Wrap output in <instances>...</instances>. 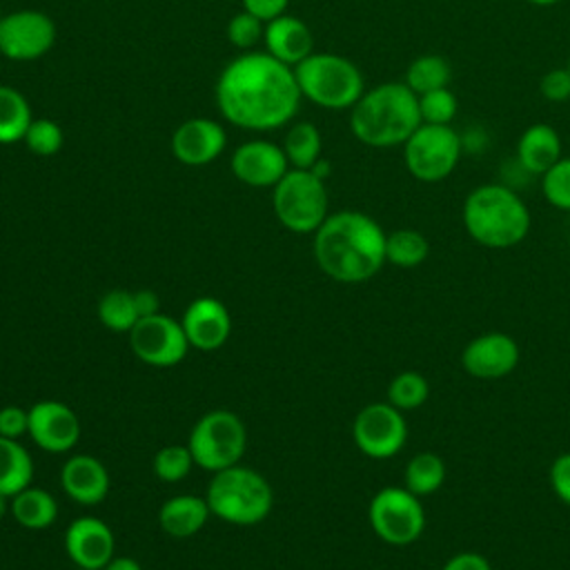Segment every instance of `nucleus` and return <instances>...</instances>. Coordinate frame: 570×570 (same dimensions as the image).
<instances>
[{"label": "nucleus", "mask_w": 570, "mask_h": 570, "mask_svg": "<svg viewBox=\"0 0 570 570\" xmlns=\"http://www.w3.org/2000/svg\"><path fill=\"white\" fill-rule=\"evenodd\" d=\"M294 69L267 51H247L234 58L218 76L216 105L223 118L252 131L287 125L301 105Z\"/></svg>", "instance_id": "nucleus-1"}, {"label": "nucleus", "mask_w": 570, "mask_h": 570, "mask_svg": "<svg viewBox=\"0 0 570 570\" xmlns=\"http://www.w3.org/2000/svg\"><path fill=\"white\" fill-rule=\"evenodd\" d=\"M385 236L383 227L365 212H334L314 232L316 265L336 283H365L387 263Z\"/></svg>", "instance_id": "nucleus-2"}, {"label": "nucleus", "mask_w": 570, "mask_h": 570, "mask_svg": "<svg viewBox=\"0 0 570 570\" xmlns=\"http://www.w3.org/2000/svg\"><path fill=\"white\" fill-rule=\"evenodd\" d=\"M419 125V98L405 82H381L365 89L350 109L352 136L374 149L403 147Z\"/></svg>", "instance_id": "nucleus-3"}, {"label": "nucleus", "mask_w": 570, "mask_h": 570, "mask_svg": "<svg viewBox=\"0 0 570 570\" xmlns=\"http://www.w3.org/2000/svg\"><path fill=\"white\" fill-rule=\"evenodd\" d=\"M461 220L468 236L488 249H510L519 245L532 227L525 200L501 183L474 187L463 200Z\"/></svg>", "instance_id": "nucleus-4"}, {"label": "nucleus", "mask_w": 570, "mask_h": 570, "mask_svg": "<svg viewBox=\"0 0 570 570\" xmlns=\"http://www.w3.org/2000/svg\"><path fill=\"white\" fill-rule=\"evenodd\" d=\"M205 501L218 519L234 525H254L269 514L274 492L261 472L236 463L214 472Z\"/></svg>", "instance_id": "nucleus-5"}, {"label": "nucleus", "mask_w": 570, "mask_h": 570, "mask_svg": "<svg viewBox=\"0 0 570 570\" xmlns=\"http://www.w3.org/2000/svg\"><path fill=\"white\" fill-rule=\"evenodd\" d=\"M301 96L318 107L352 109L365 91L361 69L338 53H309L294 67Z\"/></svg>", "instance_id": "nucleus-6"}, {"label": "nucleus", "mask_w": 570, "mask_h": 570, "mask_svg": "<svg viewBox=\"0 0 570 570\" xmlns=\"http://www.w3.org/2000/svg\"><path fill=\"white\" fill-rule=\"evenodd\" d=\"M278 223L294 234H314L330 216L325 180L312 169H289L272 194Z\"/></svg>", "instance_id": "nucleus-7"}, {"label": "nucleus", "mask_w": 570, "mask_h": 570, "mask_svg": "<svg viewBox=\"0 0 570 570\" xmlns=\"http://www.w3.org/2000/svg\"><path fill=\"white\" fill-rule=\"evenodd\" d=\"M194 463L203 470L218 472L236 465L247 448V430L238 414L229 410H212L203 414L187 439Z\"/></svg>", "instance_id": "nucleus-8"}, {"label": "nucleus", "mask_w": 570, "mask_h": 570, "mask_svg": "<svg viewBox=\"0 0 570 570\" xmlns=\"http://www.w3.org/2000/svg\"><path fill=\"white\" fill-rule=\"evenodd\" d=\"M403 163L419 183H441L459 165L463 154V138L452 125H425L405 140Z\"/></svg>", "instance_id": "nucleus-9"}, {"label": "nucleus", "mask_w": 570, "mask_h": 570, "mask_svg": "<svg viewBox=\"0 0 570 570\" xmlns=\"http://www.w3.org/2000/svg\"><path fill=\"white\" fill-rule=\"evenodd\" d=\"M367 521L383 543L403 548L421 539L428 517L421 497L412 494L405 485H385L372 497Z\"/></svg>", "instance_id": "nucleus-10"}, {"label": "nucleus", "mask_w": 570, "mask_h": 570, "mask_svg": "<svg viewBox=\"0 0 570 570\" xmlns=\"http://www.w3.org/2000/svg\"><path fill=\"white\" fill-rule=\"evenodd\" d=\"M356 448L376 461L392 459L407 441V421L401 410L387 401L367 403L352 423Z\"/></svg>", "instance_id": "nucleus-11"}, {"label": "nucleus", "mask_w": 570, "mask_h": 570, "mask_svg": "<svg viewBox=\"0 0 570 570\" xmlns=\"http://www.w3.org/2000/svg\"><path fill=\"white\" fill-rule=\"evenodd\" d=\"M127 334L136 358L154 367L178 365L189 350L180 321H174L160 312L138 318Z\"/></svg>", "instance_id": "nucleus-12"}, {"label": "nucleus", "mask_w": 570, "mask_h": 570, "mask_svg": "<svg viewBox=\"0 0 570 570\" xmlns=\"http://www.w3.org/2000/svg\"><path fill=\"white\" fill-rule=\"evenodd\" d=\"M56 42L53 20L38 9H20L0 18V53L16 62L42 58Z\"/></svg>", "instance_id": "nucleus-13"}, {"label": "nucleus", "mask_w": 570, "mask_h": 570, "mask_svg": "<svg viewBox=\"0 0 570 570\" xmlns=\"http://www.w3.org/2000/svg\"><path fill=\"white\" fill-rule=\"evenodd\" d=\"M521 361V347L508 332H483L465 343L461 367L481 381H494L512 374Z\"/></svg>", "instance_id": "nucleus-14"}, {"label": "nucleus", "mask_w": 570, "mask_h": 570, "mask_svg": "<svg viewBox=\"0 0 570 570\" xmlns=\"http://www.w3.org/2000/svg\"><path fill=\"white\" fill-rule=\"evenodd\" d=\"M27 434L47 452H69L80 439V419L62 401H38L29 407Z\"/></svg>", "instance_id": "nucleus-15"}, {"label": "nucleus", "mask_w": 570, "mask_h": 570, "mask_svg": "<svg viewBox=\"0 0 570 570\" xmlns=\"http://www.w3.org/2000/svg\"><path fill=\"white\" fill-rule=\"evenodd\" d=\"M65 550L80 570H102L116 554V539L102 519L78 517L65 530Z\"/></svg>", "instance_id": "nucleus-16"}, {"label": "nucleus", "mask_w": 570, "mask_h": 570, "mask_svg": "<svg viewBox=\"0 0 570 570\" xmlns=\"http://www.w3.org/2000/svg\"><path fill=\"white\" fill-rule=\"evenodd\" d=\"M232 174L249 187H274L287 171L289 163L283 147L269 140H249L232 154Z\"/></svg>", "instance_id": "nucleus-17"}, {"label": "nucleus", "mask_w": 570, "mask_h": 570, "mask_svg": "<svg viewBox=\"0 0 570 570\" xmlns=\"http://www.w3.org/2000/svg\"><path fill=\"white\" fill-rule=\"evenodd\" d=\"M227 142L220 122L212 118H189L180 122L171 136V154L187 167H203L214 163Z\"/></svg>", "instance_id": "nucleus-18"}, {"label": "nucleus", "mask_w": 570, "mask_h": 570, "mask_svg": "<svg viewBox=\"0 0 570 570\" xmlns=\"http://www.w3.org/2000/svg\"><path fill=\"white\" fill-rule=\"evenodd\" d=\"M189 347L200 352H214L223 347L232 332V318L227 307L212 296H200L187 305L180 318Z\"/></svg>", "instance_id": "nucleus-19"}, {"label": "nucleus", "mask_w": 570, "mask_h": 570, "mask_svg": "<svg viewBox=\"0 0 570 570\" xmlns=\"http://www.w3.org/2000/svg\"><path fill=\"white\" fill-rule=\"evenodd\" d=\"M60 485L69 499L82 505L100 503L109 492V472L91 454H73L60 470Z\"/></svg>", "instance_id": "nucleus-20"}, {"label": "nucleus", "mask_w": 570, "mask_h": 570, "mask_svg": "<svg viewBox=\"0 0 570 570\" xmlns=\"http://www.w3.org/2000/svg\"><path fill=\"white\" fill-rule=\"evenodd\" d=\"M265 51L281 60L287 67H296L303 62L309 53H314V36L312 29L294 16H278L269 22H265Z\"/></svg>", "instance_id": "nucleus-21"}, {"label": "nucleus", "mask_w": 570, "mask_h": 570, "mask_svg": "<svg viewBox=\"0 0 570 570\" xmlns=\"http://www.w3.org/2000/svg\"><path fill=\"white\" fill-rule=\"evenodd\" d=\"M514 156H517V165L523 171L532 176H541L563 156L561 136L552 125H546V122L528 125L517 140Z\"/></svg>", "instance_id": "nucleus-22"}, {"label": "nucleus", "mask_w": 570, "mask_h": 570, "mask_svg": "<svg viewBox=\"0 0 570 570\" xmlns=\"http://www.w3.org/2000/svg\"><path fill=\"white\" fill-rule=\"evenodd\" d=\"M209 505L205 497L196 494H176L169 497L158 512V523L165 534L174 539H187L203 530L209 517Z\"/></svg>", "instance_id": "nucleus-23"}, {"label": "nucleus", "mask_w": 570, "mask_h": 570, "mask_svg": "<svg viewBox=\"0 0 570 570\" xmlns=\"http://www.w3.org/2000/svg\"><path fill=\"white\" fill-rule=\"evenodd\" d=\"M9 512L18 525L27 530H45L56 521L58 503L47 490L27 485L11 497Z\"/></svg>", "instance_id": "nucleus-24"}, {"label": "nucleus", "mask_w": 570, "mask_h": 570, "mask_svg": "<svg viewBox=\"0 0 570 570\" xmlns=\"http://www.w3.org/2000/svg\"><path fill=\"white\" fill-rule=\"evenodd\" d=\"M33 461L18 439L0 436V492L13 497L31 485Z\"/></svg>", "instance_id": "nucleus-25"}, {"label": "nucleus", "mask_w": 570, "mask_h": 570, "mask_svg": "<svg viewBox=\"0 0 570 570\" xmlns=\"http://www.w3.org/2000/svg\"><path fill=\"white\" fill-rule=\"evenodd\" d=\"M448 476V465L436 452H416L403 472V485L416 497H430L441 490Z\"/></svg>", "instance_id": "nucleus-26"}, {"label": "nucleus", "mask_w": 570, "mask_h": 570, "mask_svg": "<svg viewBox=\"0 0 570 570\" xmlns=\"http://www.w3.org/2000/svg\"><path fill=\"white\" fill-rule=\"evenodd\" d=\"M430 256V240L423 232L412 227L394 229L385 236V261L401 269L419 267Z\"/></svg>", "instance_id": "nucleus-27"}, {"label": "nucleus", "mask_w": 570, "mask_h": 570, "mask_svg": "<svg viewBox=\"0 0 570 570\" xmlns=\"http://www.w3.org/2000/svg\"><path fill=\"white\" fill-rule=\"evenodd\" d=\"M403 82L416 96L434 91V89H443V87H450V82H452V67L439 53H421L407 65Z\"/></svg>", "instance_id": "nucleus-28"}, {"label": "nucleus", "mask_w": 570, "mask_h": 570, "mask_svg": "<svg viewBox=\"0 0 570 570\" xmlns=\"http://www.w3.org/2000/svg\"><path fill=\"white\" fill-rule=\"evenodd\" d=\"M323 138L316 125L303 120L287 129L283 140V151L292 169H312L321 160Z\"/></svg>", "instance_id": "nucleus-29"}, {"label": "nucleus", "mask_w": 570, "mask_h": 570, "mask_svg": "<svg viewBox=\"0 0 570 570\" xmlns=\"http://www.w3.org/2000/svg\"><path fill=\"white\" fill-rule=\"evenodd\" d=\"M31 120L33 116L27 98L18 89L0 85V145L22 140Z\"/></svg>", "instance_id": "nucleus-30"}, {"label": "nucleus", "mask_w": 570, "mask_h": 570, "mask_svg": "<svg viewBox=\"0 0 570 570\" xmlns=\"http://www.w3.org/2000/svg\"><path fill=\"white\" fill-rule=\"evenodd\" d=\"M98 318L111 332H129L138 321L134 292L120 287L105 292L98 301Z\"/></svg>", "instance_id": "nucleus-31"}, {"label": "nucleus", "mask_w": 570, "mask_h": 570, "mask_svg": "<svg viewBox=\"0 0 570 570\" xmlns=\"http://www.w3.org/2000/svg\"><path fill=\"white\" fill-rule=\"evenodd\" d=\"M430 396V381L416 370H403L387 383V403L407 412L421 407Z\"/></svg>", "instance_id": "nucleus-32"}, {"label": "nucleus", "mask_w": 570, "mask_h": 570, "mask_svg": "<svg viewBox=\"0 0 570 570\" xmlns=\"http://www.w3.org/2000/svg\"><path fill=\"white\" fill-rule=\"evenodd\" d=\"M191 465H196L194 456L189 448L180 443L165 445L154 454V472L165 483L183 481L191 472Z\"/></svg>", "instance_id": "nucleus-33"}, {"label": "nucleus", "mask_w": 570, "mask_h": 570, "mask_svg": "<svg viewBox=\"0 0 570 570\" xmlns=\"http://www.w3.org/2000/svg\"><path fill=\"white\" fill-rule=\"evenodd\" d=\"M416 98H419L421 122L425 125H452V120L459 114V100L450 87L434 89Z\"/></svg>", "instance_id": "nucleus-34"}, {"label": "nucleus", "mask_w": 570, "mask_h": 570, "mask_svg": "<svg viewBox=\"0 0 570 570\" xmlns=\"http://www.w3.org/2000/svg\"><path fill=\"white\" fill-rule=\"evenodd\" d=\"M541 194L554 209L570 212V156H561L546 174H541Z\"/></svg>", "instance_id": "nucleus-35"}, {"label": "nucleus", "mask_w": 570, "mask_h": 570, "mask_svg": "<svg viewBox=\"0 0 570 570\" xmlns=\"http://www.w3.org/2000/svg\"><path fill=\"white\" fill-rule=\"evenodd\" d=\"M22 140H24V145L31 154L45 158V156H53L62 149L65 134H62V127L56 120L33 118Z\"/></svg>", "instance_id": "nucleus-36"}, {"label": "nucleus", "mask_w": 570, "mask_h": 570, "mask_svg": "<svg viewBox=\"0 0 570 570\" xmlns=\"http://www.w3.org/2000/svg\"><path fill=\"white\" fill-rule=\"evenodd\" d=\"M263 36H265L263 20L245 9L236 16H232V20L227 24V38L238 49H252L254 45H258L263 40Z\"/></svg>", "instance_id": "nucleus-37"}, {"label": "nucleus", "mask_w": 570, "mask_h": 570, "mask_svg": "<svg viewBox=\"0 0 570 570\" xmlns=\"http://www.w3.org/2000/svg\"><path fill=\"white\" fill-rule=\"evenodd\" d=\"M539 94L548 102H566L570 98V71L568 67H554L539 80Z\"/></svg>", "instance_id": "nucleus-38"}, {"label": "nucleus", "mask_w": 570, "mask_h": 570, "mask_svg": "<svg viewBox=\"0 0 570 570\" xmlns=\"http://www.w3.org/2000/svg\"><path fill=\"white\" fill-rule=\"evenodd\" d=\"M550 488L554 497L570 508V452H561L548 470Z\"/></svg>", "instance_id": "nucleus-39"}, {"label": "nucleus", "mask_w": 570, "mask_h": 570, "mask_svg": "<svg viewBox=\"0 0 570 570\" xmlns=\"http://www.w3.org/2000/svg\"><path fill=\"white\" fill-rule=\"evenodd\" d=\"M29 432V410L20 405L0 407V436L20 439Z\"/></svg>", "instance_id": "nucleus-40"}, {"label": "nucleus", "mask_w": 570, "mask_h": 570, "mask_svg": "<svg viewBox=\"0 0 570 570\" xmlns=\"http://www.w3.org/2000/svg\"><path fill=\"white\" fill-rule=\"evenodd\" d=\"M441 570H492V566H490L485 554L474 552V550H463V552L452 554L441 566Z\"/></svg>", "instance_id": "nucleus-41"}, {"label": "nucleus", "mask_w": 570, "mask_h": 570, "mask_svg": "<svg viewBox=\"0 0 570 570\" xmlns=\"http://www.w3.org/2000/svg\"><path fill=\"white\" fill-rule=\"evenodd\" d=\"M287 4H289V0H243L245 11L254 13L263 22H269V20L283 16Z\"/></svg>", "instance_id": "nucleus-42"}, {"label": "nucleus", "mask_w": 570, "mask_h": 570, "mask_svg": "<svg viewBox=\"0 0 570 570\" xmlns=\"http://www.w3.org/2000/svg\"><path fill=\"white\" fill-rule=\"evenodd\" d=\"M134 305H136L138 318L154 316V314L160 312V298L154 289H136L134 292Z\"/></svg>", "instance_id": "nucleus-43"}, {"label": "nucleus", "mask_w": 570, "mask_h": 570, "mask_svg": "<svg viewBox=\"0 0 570 570\" xmlns=\"http://www.w3.org/2000/svg\"><path fill=\"white\" fill-rule=\"evenodd\" d=\"M102 570H142V568H140V563H138L136 559H131V557H118V554H114V557L107 561V566H105Z\"/></svg>", "instance_id": "nucleus-44"}, {"label": "nucleus", "mask_w": 570, "mask_h": 570, "mask_svg": "<svg viewBox=\"0 0 570 570\" xmlns=\"http://www.w3.org/2000/svg\"><path fill=\"white\" fill-rule=\"evenodd\" d=\"M9 508H11V497H7V494L0 492V521L4 519V514L9 512Z\"/></svg>", "instance_id": "nucleus-45"}, {"label": "nucleus", "mask_w": 570, "mask_h": 570, "mask_svg": "<svg viewBox=\"0 0 570 570\" xmlns=\"http://www.w3.org/2000/svg\"><path fill=\"white\" fill-rule=\"evenodd\" d=\"M525 2H530V4H534V7H552V4H557V2H561V0H525Z\"/></svg>", "instance_id": "nucleus-46"}, {"label": "nucleus", "mask_w": 570, "mask_h": 570, "mask_svg": "<svg viewBox=\"0 0 570 570\" xmlns=\"http://www.w3.org/2000/svg\"><path fill=\"white\" fill-rule=\"evenodd\" d=\"M566 67H568V71H570V58H568V65H566Z\"/></svg>", "instance_id": "nucleus-47"}]
</instances>
